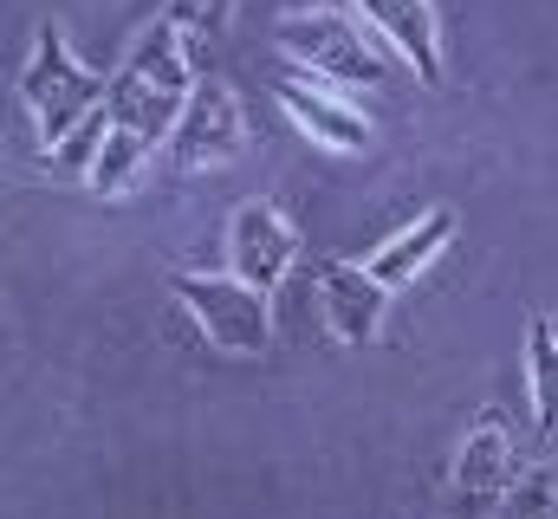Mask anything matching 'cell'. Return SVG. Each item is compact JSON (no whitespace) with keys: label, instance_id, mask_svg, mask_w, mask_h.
I'll return each mask as SVG.
<instances>
[{"label":"cell","instance_id":"1","mask_svg":"<svg viewBox=\"0 0 558 519\" xmlns=\"http://www.w3.org/2000/svg\"><path fill=\"white\" fill-rule=\"evenodd\" d=\"M189 92H195V52H189L182 26L162 13V20L143 26V39L111 72V98L105 105H111V118L124 130H137L149 143H169V130L189 111Z\"/></svg>","mask_w":558,"mask_h":519},{"label":"cell","instance_id":"2","mask_svg":"<svg viewBox=\"0 0 558 519\" xmlns=\"http://www.w3.org/2000/svg\"><path fill=\"white\" fill-rule=\"evenodd\" d=\"M105 98H111V79H98L92 65H78V52L65 46V33L46 20L39 39H33V65L20 72V105L33 111L39 143L59 149V143L85 124Z\"/></svg>","mask_w":558,"mask_h":519},{"label":"cell","instance_id":"3","mask_svg":"<svg viewBox=\"0 0 558 519\" xmlns=\"http://www.w3.org/2000/svg\"><path fill=\"white\" fill-rule=\"evenodd\" d=\"M169 292L189 305V318L202 325V338L215 351H234V358H260L274 345V312H267V292L247 286V279H215V273H175Z\"/></svg>","mask_w":558,"mask_h":519},{"label":"cell","instance_id":"4","mask_svg":"<svg viewBox=\"0 0 558 519\" xmlns=\"http://www.w3.org/2000/svg\"><path fill=\"white\" fill-rule=\"evenodd\" d=\"M274 46L292 52L305 72L338 79V85H384V59L371 52V39L357 33V20L344 13H286L274 26Z\"/></svg>","mask_w":558,"mask_h":519},{"label":"cell","instance_id":"5","mask_svg":"<svg viewBox=\"0 0 558 519\" xmlns=\"http://www.w3.org/2000/svg\"><path fill=\"white\" fill-rule=\"evenodd\" d=\"M241 143H247L241 98H234L221 79H195L182 124L169 130V143H162V149H169V162H175L182 176H195V169H221Z\"/></svg>","mask_w":558,"mask_h":519},{"label":"cell","instance_id":"6","mask_svg":"<svg viewBox=\"0 0 558 519\" xmlns=\"http://www.w3.org/2000/svg\"><path fill=\"white\" fill-rule=\"evenodd\" d=\"M292 260H299V228L279 215L274 202H241L234 221H228V266H234V279H247V286H260L274 299V286L292 273Z\"/></svg>","mask_w":558,"mask_h":519},{"label":"cell","instance_id":"7","mask_svg":"<svg viewBox=\"0 0 558 519\" xmlns=\"http://www.w3.org/2000/svg\"><path fill=\"white\" fill-rule=\"evenodd\" d=\"M520 461H513V442H507V429L487 415V422H474V435L461 442V455H454V507L461 519H494L507 507V494H513V474Z\"/></svg>","mask_w":558,"mask_h":519},{"label":"cell","instance_id":"8","mask_svg":"<svg viewBox=\"0 0 558 519\" xmlns=\"http://www.w3.org/2000/svg\"><path fill=\"white\" fill-rule=\"evenodd\" d=\"M318 312H325L331 338H344V345H377L384 312H390V286H384L371 266L331 260V266H318Z\"/></svg>","mask_w":558,"mask_h":519},{"label":"cell","instance_id":"9","mask_svg":"<svg viewBox=\"0 0 558 519\" xmlns=\"http://www.w3.org/2000/svg\"><path fill=\"white\" fill-rule=\"evenodd\" d=\"M357 20H371L390 52H403V65L416 72L422 85H441V20L435 0H351Z\"/></svg>","mask_w":558,"mask_h":519},{"label":"cell","instance_id":"10","mask_svg":"<svg viewBox=\"0 0 558 519\" xmlns=\"http://www.w3.org/2000/svg\"><path fill=\"white\" fill-rule=\"evenodd\" d=\"M279 105H286V118L305 130L318 149H331V156H357V149H371V124H364V111L357 105H344L338 92H325V85H305V79H279Z\"/></svg>","mask_w":558,"mask_h":519},{"label":"cell","instance_id":"11","mask_svg":"<svg viewBox=\"0 0 558 519\" xmlns=\"http://www.w3.org/2000/svg\"><path fill=\"white\" fill-rule=\"evenodd\" d=\"M448 241H454V215H448V208H428V215H416L403 234H390V241L364 260V266H371L384 286H410V279H416V273L441 254Z\"/></svg>","mask_w":558,"mask_h":519},{"label":"cell","instance_id":"12","mask_svg":"<svg viewBox=\"0 0 558 519\" xmlns=\"http://www.w3.org/2000/svg\"><path fill=\"white\" fill-rule=\"evenodd\" d=\"M526 384H533V429L558 435V331L546 318L526 325Z\"/></svg>","mask_w":558,"mask_h":519},{"label":"cell","instance_id":"13","mask_svg":"<svg viewBox=\"0 0 558 519\" xmlns=\"http://www.w3.org/2000/svg\"><path fill=\"white\" fill-rule=\"evenodd\" d=\"M143 162H149V136H137V130L111 124V136H105V149H98V169H92V195L98 202H111V195H131L143 176Z\"/></svg>","mask_w":558,"mask_h":519},{"label":"cell","instance_id":"14","mask_svg":"<svg viewBox=\"0 0 558 519\" xmlns=\"http://www.w3.org/2000/svg\"><path fill=\"white\" fill-rule=\"evenodd\" d=\"M111 124H118V118H111V105H98V111H92L85 124H78L72 136H65V143H59V149H46V156H52V176L92 182V169H98V149H105V136H111Z\"/></svg>","mask_w":558,"mask_h":519},{"label":"cell","instance_id":"15","mask_svg":"<svg viewBox=\"0 0 558 519\" xmlns=\"http://www.w3.org/2000/svg\"><path fill=\"white\" fill-rule=\"evenodd\" d=\"M162 13H169V20L182 26L189 52L202 59V46H215V39L228 33V20H234V0H169Z\"/></svg>","mask_w":558,"mask_h":519},{"label":"cell","instance_id":"16","mask_svg":"<svg viewBox=\"0 0 558 519\" xmlns=\"http://www.w3.org/2000/svg\"><path fill=\"white\" fill-rule=\"evenodd\" d=\"M500 519H558V461L526 468V474L513 481V494H507Z\"/></svg>","mask_w":558,"mask_h":519}]
</instances>
